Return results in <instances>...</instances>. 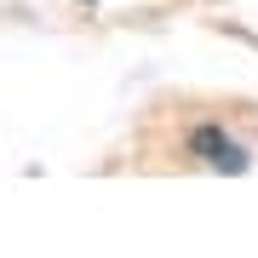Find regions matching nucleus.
I'll list each match as a JSON object with an SVG mask.
<instances>
[{
  "instance_id": "1",
  "label": "nucleus",
  "mask_w": 258,
  "mask_h": 258,
  "mask_svg": "<svg viewBox=\"0 0 258 258\" xmlns=\"http://www.w3.org/2000/svg\"><path fill=\"white\" fill-rule=\"evenodd\" d=\"M189 144H195V155H207V166H218V172H241V166H247V155H241L218 126H201Z\"/></svg>"
}]
</instances>
